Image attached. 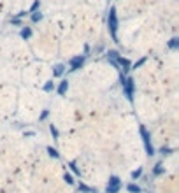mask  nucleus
I'll list each match as a JSON object with an SVG mask.
<instances>
[{
  "instance_id": "1",
  "label": "nucleus",
  "mask_w": 179,
  "mask_h": 193,
  "mask_svg": "<svg viewBox=\"0 0 179 193\" xmlns=\"http://www.w3.org/2000/svg\"><path fill=\"white\" fill-rule=\"evenodd\" d=\"M120 190H121V179L118 177V176H113V177L109 179L106 191L107 193H120Z\"/></svg>"
},
{
  "instance_id": "2",
  "label": "nucleus",
  "mask_w": 179,
  "mask_h": 193,
  "mask_svg": "<svg viewBox=\"0 0 179 193\" xmlns=\"http://www.w3.org/2000/svg\"><path fill=\"white\" fill-rule=\"evenodd\" d=\"M127 190H128L130 193H142V188L139 184H135V183H130V184H127Z\"/></svg>"
},
{
  "instance_id": "3",
  "label": "nucleus",
  "mask_w": 179,
  "mask_h": 193,
  "mask_svg": "<svg viewBox=\"0 0 179 193\" xmlns=\"http://www.w3.org/2000/svg\"><path fill=\"white\" fill-rule=\"evenodd\" d=\"M79 190H81V191H84V193H97V191H95V190H93V188H90V186L83 184V183L79 184Z\"/></svg>"
},
{
  "instance_id": "4",
  "label": "nucleus",
  "mask_w": 179,
  "mask_h": 193,
  "mask_svg": "<svg viewBox=\"0 0 179 193\" xmlns=\"http://www.w3.org/2000/svg\"><path fill=\"white\" fill-rule=\"evenodd\" d=\"M141 176H142V167H139L137 170L132 172V179H137V177H141Z\"/></svg>"
},
{
  "instance_id": "5",
  "label": "nucleus",
  "mask_w": 179,
  "mask_h": 193,
  "mask_svg": "<svg viewBox=\"0 0 179 193\" xmlns=\"http://www.w3.org/2000/svg\"><path fill=\"white\" fill-rule=\"evenodd\" d=\"M65 181H67L69 184H72V183H74V181H72V176H70V174H65Z\"/></svg>"
},
{
  "instance_id": "6",
  "label": "nucleus",
  "mask_w": 179,
  "mask_h": 193,
  "mask_svg": "<svg viewBox=\"0 0 179 193\" xmlns=\"http://www.w3.org/2000/svg\"><path fill=\"white\" fill-rule=\"evenodd\" d=\"M163 169H162V165H156V169H155V174H162Z\"/></svg>"
},
{
  "instance_id": "7",
  "label": "nucleus",
  "mask_w": 179,
  "mask_h": 193,
  "mask_svg": "<svg viewBox=\"0 0 179 193\" xmlns=\"http://www.w3.org/2000/svg\"><path fill=\"white\" fill-rule=\"evenodd\" d=\"M49 153H51V155H53V156H55V158H58V153H56V151H55V149H49Z\"/></svg>"
}]
</instances>
